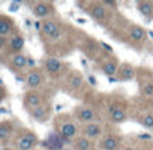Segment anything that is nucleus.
<instances>
[{"mask_svg": "<svg viewBox=\"0 0 153 150\" xmlns=\"http://www.w3.org/2000/svg\"><path fill=\"white\" fill-rule=\"evenodd\" d=\"M3 150H16V149L13 148V146H4V148H3Z\"/></svg>", "mask_w": 153, "mask_h": 150, "instance_id": "obj_33", "label": "nucleus"}, {"mask_svg": "<svg viewBox=\"0 0 153 150\" xmlns=\"http://www.w3.org/2000/svg\"><path fill=\"white\" fill-rule=\"evenodd\" d=\"M51 113H53V107H51V103L47 100V102H45L43 105L38 106L36 109L28 111V115L31 117L34 121L45 123V122H47L48 119L51 118Z\"/></svg>", "mask_w": 153, "mask_h": 150, "instance_id": "obj_16", "label": "nucleus"}, {"mask_svg": "<svg viewBox=\"0 0 153 150\" xmlns=\"http://www.w3.org/2000/svg\"><path fill=\"white\" fill-rule=\"evenodd\" d=\"M39 145H42V148L45 150H65L67 146H71V142L65 140L61 134H58V133L53 129L47 134L46 140L42 141Z\"/></svg>", "mask_w": 153, "mask_h": 150, "instance_id": "obj_7", "label": "nucleus"}, {"mask_svg": "<svg viewBox=\"0 0 153 150\" xmlns=\"http://www.w3.org/2000/svg\"><path fill=\"white\" fill-rule=\"evenodd\" d=\"M79 135H83V137L89 138L91 141L101 140L103 135V127L101 125V122H91V123L82 125Z\"/></svg>", "mask_w": 153, "mask_h": 150, "instance_id": "obj_14", "label": "nucleus"}, {"mask_svg": "<svg viewBox=\"0 0 153 150\" xmlns=\"http://www.w3.org/2000/svg\"><path fill=\"white\" fill-rule=\"evenodd\" d=\"M138 10H140V12L143 13L144 16H146V18H149V16L153 13V7H152V4L151 3H146V1H144V3H141L140 5H138Z\"/></svg>", "mask_w": 153, "mask_h": 150, "instance_id": "obj_24", "label": "nucleus"}, {"mask_svg": "<svg viewBox=\"0 0 153 150\" xmlns=\"http://www.w3.org/2000/svg\"><path fill=\"white\" fill-rule=\"evenodd\" d=\"M42 69L45 70L46 75L51 79H63L67 72L70 71L65 62H62L56 56H51V55H47L43 58Z\"/></svg>", "mask_w": 153, "mask_h": 150, "instance_id": "obj_4", "label": "nucleus"}, {"mask_svg": "<svg viewBox=\"0 0 153 150\" xmlns=\"http://www.w3.org/2000/svg\"><path fill=\"white\" fill-rule=\"evenodd\" d=\"M7 43H8V39H7V38H1V36H0V52H3V51H4V48H5V46H7Z\"/></svg>", "mask_w": 153, "mask_h": 150, "instance_id": "obj_28", "label": "nucleus"}, {"mask_svg": "<svg viewBox=\"0 0 153 150\" xmlns=\"http://www.w3.org/2000/svg\"><path fill=\"white\" fill-rule=\"evenodd\" d=\"M34 150H38V149H34Z\"/></svg>", "mask_w": 153, "mask_h": 150, "instance_id": "obj_37", "label": "nucleus"}, {"mask_svg": "<svg viewBox=\"0 0 153 150\" xmlns=\"http://www.w3.org/2000/svg\"><path fill=\"white\" fill-rule=\"evenodd\" d=\"M89 13L97 21H103L106 18V10L101 3H91V5L89 7Z\"/></svg>", "mask_w": 153, "mask_h": 150, "instance_id": "obj_21", "label": "nucleus"}, {"mask_svg": "<svg viewBox=\"0 0 153 150\" xmlns=\"http://www.w3.org/2000/svg\"><path fill=\"white\" fill-rule=\"evenodd\" d=\"M73 150H94V141L89 140V138L83 137V135H78L74 141L71 142Z\"/></svg>", "mask_w": 153, "mask_h": 150, "instance_id": "obj_20", "label": "nucleus"}, {"mask_svg": "<svg viewBox=\"0 0 153 150\" xmlns=\"http://www.w3.org/2000/svg\"><path fill=\"white\" fill-rule=\"evenodd\" d=\"M141 125H143L145 129L153 130V114H145V115L141 118Z\"/></svg>", "mask_w": 153, "mask_h": 150, "instance_id": "obj_25", "label": "nucleus"}, {"mask_svg": "<svg viewBox=\"0 0 153 150\" xmlns=\"http://www.w3.org/2000/svg\"><path fill=\"white\" fill-rule=\"evenodd\" d=\"M32 15L40 20L51 18L55 15V5L54 3H50L47 0H39L35 4H32Z\"/></svg>", "mask_w": 153, "mask_h": 150, "instance_id": "obj_11", "label": "nucleus"}, {"mask_svg": "<svg viewBox=\"0 0 153 150\" xmlns=\"http://www.w3.org/2000/svg\"><path fill=\"white\" fill-rule=\"evenodd\" d=\"M102 3L106 5H116L117 0H102Z\"/></svg>", "mask_w": 153, "mask_h": 150, "instance_id": "obj_31", "label": "nucleus"}, {"mask_svg": "<svg viewBox=\"0 0 153 150\" xmlns=\"http://www.w3.org/2000/svg\"><path fill=\"white\" fill-rule=\"evenodd\" d=\"M85 78L76 70H70L63 78V89L69 94H75V92L81 91L85 86Z\"/></svg>", "mask_w": 153, "mask_h": 150, "instance_id": "obj_6", "label": "nucleus"}, {"mask_svg": "<svg viewBox=\"0 0 153 150\" xmlns=\"http://www.w3.org/2000/svg\"><path fill=\"white\" fill-rule=\"evenodd\" d=\"M53 125L54 130L70 142H73L81 132V126L70 114H56L53 119Z\"/></svg>", "mask_w": 153, "mask_h": 150, "instance_id": "obj_2", "label": "nucleus"}, {"mask_svg": "<svg viewBox=\"0 0 153 150\" xmlns=\"http://www.w3.org/2000/svg\"><path fill=\"white\" fill-rule=\"evenodd\" d=\"M24 44H26V39L22 34H15L13 36H11L8 39V43L4 48V55L5 58L11 55H15V54H19V52H23V48H24Z\"/></svg>", "mask_w": 153, "mask_h": 150, "instance_id": "obj_12", "label": "nucleus"}, {"mask_svg": "<svg viewBox=\"0 0 153 150\" xmlns=\"http://www.w3.org/2000/svg\"><path fill=\"white\" fill-rule=\"evenodd\" d=\"M87 81H89V83L91 84V86H97V79H95L93 75H89V76H87Z\"/></svg>", "mask_w": 153, "mask_h": 150, "instance_id": "obj_30", "label": "nucleus"}, {"mask_svg": "<svg viewBox=\"0 0 153 150\" xmlns=\"http://www.w3.org/2000/svg\"><path fill=\"white\" fill-rule=\"evenodd\" d=\"M141 92L145 97H153V83H145L141 89Z\"/></svg>", "mask_w": 153, "mask_h": 150, "instance_id": "obj_26", "label": "nucleus"}, {"mask_svg": "<svg viewBox=\"0 0 153 150\" xmlns=\"http://www.w3.org/2000/svg\"><path fill=\"white\" fill-rule=\"evenodd\" d=\"M129 35L133 40H141L145 36V30L140 26H133L129 31Z\"/></svg>", "mask_w": 153, "mask_h": 150, "instance_id": "obj_23", "label": "nucleus"}, {"mask_svg": "<svg viewBox=\"0 0 153 150\" xmlns=\"http://www.w3.org/2000/svg\"><path fill=\"white\" fill-rule=\"evenodd\" d=\"M47 97L45 95V92L40 90H27L23 94V107L27 110V113L34 109H36L38 106L43 105L45 102H47Z\"/></svg>", "mask_w": 153, "mask_h": 150, "instance_id": "obj_8", "label": "nucleus"}, {"mask_svg": "<svg viewBox=\"0 0 153 150\" xmlns=\"http://www.w3.org/2000/svg\"><path fill=\"white\" fill-rule=\"evenodd\" d=\"M15 34H18V28L13 18L5 13H0V36L10 39Z\"/></svg>", "mask_w": 153, "mask_h": 150, "instance_id": "obj_15", "label": "nucleus"}, {"mask_svg": "<svg viewBox=\"0 0 153 150\" xmlns=\"http://www.w3.org/2000/svg\"><path fill=\"white\" fill-rule=\"evenodd\" d=\"M27 59H28V56L26 54L19 52L5 58V63H7V67L13 74H24L26 70H28L27 69Z\"/></svg>", "mask_w": 153, "mask_h": 150, "instance_id": "obj_10", "label": "nucleus"}, {"mask_svg": "<svg viewBox=\"0 0 153 150\" xmlns=\"http://www.w3.org/2000/svg\"><path fill=\"white\" fill-rule=\"evenodd\" d=\"M101 46H102V47H103V48H106V50H108V51H110V52H113V48H111V47H110V46L105 44V43H103V42H101Z\"/></svg>", "mask_w": 153, "mask_h": 150, "instance_id": "obj_32", "label": "nucleus"}, {"mask_svg": "<svg viewBox=\"0 0 153 150\" xmlns=\"http://www.w3.org/2000/svg\"><path fill=\"white\" fill-rule=\"evenodd\" d=\"M40 140L38 134L27 127H18L12 138V146L16 150H34L39 146Z\"/></svg>", "mask_w": 153, "mask_h": 150, "instance_id": "obj_3", "label": "nucleus"}, {"mask_svg": "<svg viewBox=\"0 0 153 150\" xmlns=\"http://www.w3.org/2000/svg\"><path fill=\"white\" fill-rule=\"evenodd\" d=\"M16 130H18V127L15 125V121H12V119L0 121V143L7 145L8 142H12Z\"/></svg>", "mask_w": 153, "mask_h": 150, "instance_id": "obj_13", "label": "nucleus"}, {"mask_svg": "<svg viewBox=\"0 0 153 150\" xmlns=\"http://www.w3.org/2000/svg\"><path fill=\"white\" fill-rule=\"evenodd\" d=\"M36 1H39V0H35V3H36ZM35 3H34V4H35Z\"/></svg>", "mask_w": 153, "mask_h": 150, "instance_id": "obj_36", "label": "nucleus"}, {"mask_svg": "<svg viewBox=\"0 0 153 150\" xmlns=\"http://www.w3.org/2000/svg\"><path fill=\"white\" fill-rule=\"evenodd\" d=\"M101 70H102V72L108 76V78H110V76L117 75V71H118V64H117L114 61H106V62H103L102 63Z\"/></svg>", "mask_w": 153, "mask_h": 150, "instance_id": "obj_22", "label": "nucleus"}, {"mask_svg": "<svg viewBox=\"0 0 153 150\" xmlns=\"http://www.w3.org/2000/svg\"><path fill=\"white\" fill-rule=\"evenodd\" d=\"M47 1H50V3H54V1H55V0H47Z\"/></svg>", "mask_w": 153, "mask_h": 150, "instance_id": "obj_35", "label": "nucleus"}, {"mask_svg": "<svg viewBox=\"0 0 153 150\" xmlns=\"http://www.w3.org/2000/svg\"><path fill=\"white\" fill-rule=\"evenodd\" d=\"M137 138H138V140H141V141H151L153 137L151 134H138Z\"/></svg>", "mask_w": 153, "mask_h": 150, "instance_id": "obj_29", "label": "nucleus"}, {"mask_svg": "<svg viewBox=\"0 0 153 150\" xmlns=\"http://www.w3.org/2000/svg\"><path fill=\"white\" fill-rule=\"evenodd\" d=\"M133 78H134V67L129 63H122L117 71V79L122 82H128L132 81Z\"/></svg>", "mask_w": 153, "mask_h": 150, "instance_id": "obj_19", "label": "nucleus"}, {"mask_svg": "<svg viewBox=\"0 0 153 150\" xmlns=\"http://www.w3.org/2000/svg\"><path fill=\"white\" fill-rule=\"evenodd\" d=\"M46 78H47V75H46L45 70L42 67L36 66L34 69H30L24 72L23 82L28 90H39L40 87L45 86Z\"/></svg>", "mask_w": 153, "mask_h": 150, "instance_id": "obj_5", "label": "nucleus"}, {"mask_svg": "<svg viewBox=\"0 0 153 150\" xmlns=\"http://www.w3.org/2000/svg\"><path fill=\"white\" fill-rule=\"evenodd\" d=\"M65 32V23H62L56 15L40 20L39 36L48 55L55 56V54H58V46H61L59 42L63 38Z\"/></svg>", "mask_w": 153, "mask_h": 150, "instance_id": "obj_1", "label": "nucleus"}, {"mask_svg": "<svg viewBox=\"0 0 153 150\" xmlns=\"http://www.w3.org/2000/svg\"><path fill=\"white\" fill-rule=\"evenodd\" d=\"M109 118L113 123L118 125V123H122V122L126 121L128 115H126V111L125 109H122L121 106H117V105H111L109 107Z\"/></svg>", "mask_w": 153, "mask_h": 150, "instance_id": "obj_18", "label": "nucleus"}, {"mask_svg": "<svg viewBox=\"0 0 153 150\" xmlns=\"http://www.w3.org/2000/svg\"><path fill=\"white\" fill-rule=\"evenodd\" d=\"M73 117L75 118L76 122H79V123H82V125L91 123V122H98L97 111L93 107L86 106V105L76 106L74 109V111H73Z\"/></svg>", "mask_w": 153, "mask_h": 150, "instance_id": "obj_9", "label": "nucleus"}, {"mask_svg": "<svg viewBox=\"0 0 153 150\" xmlns=\"http://www.w3.org/2000/svg\"><path fill=\"white\" fill-rule=\"evenodd\" d=\"M121 148V137L116 134H103L98 142L100 150H118Z\"/></svg>", "mask_w": 153, "mask_h": 150, "instance_id": "obj_17", "label": "nucleus"}, {"mask_svg": "<svg viewBox=\"0 0 153 150\" xmlns=\"http://www.w3.org/2000/svg\"><path fill=\"white\" fill-rule=\"evenodd\" d=\"M136 150H146V149H144V148H136Z\"/></svg>", "mask_w": 153, "mask_h": 150, "instance_id": "obj_34", "label": "nucleus"}, {"mask_svg": "<svg viewBox=\"0 0 153 150\" xmlns=\"http://www.w3.org/2000/svg\"><path fill=\"white\" fill-rule=\"evenodd\" d=\"M7 98H8V90H7V87H5V84H3L1 82H0V103L4 102Z\"/></svg>", "mask_w": 153, "mask_h": 150, "instance_id": "obj_27", "label": "nucleus"}]
</instances>
